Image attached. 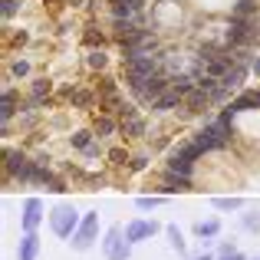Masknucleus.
Masks as SVG:
<instances>
[{
    "label": "nucleus",
    "instance_id": "nucleus-1",
    "mask_svg": "<svg viewBox=\"0 0 260 260\" xmlns=\"http://www.w3.org/2000/svg\"><path fill=\"white\" fill-rule=\"evenodd\" d=\"M178 102H181V92H178L175 86H168L165 92H161L158 99H155V109H175Z\"/></svg>",
    "mask_w": 260,
    "mask_h": 260
},
{
    "label": "nucleus",
    "instance_id": "nucleus-2",
    "mask_svg": "<svg viewBox=\"0 0 260 260\" xmlns=\"http://www.w3.org/2000/svg\"><path fill=\"white\" fill-rule=\"evenodd\" d=\"M188 109H194V112L208 109V92H201V89H198V92H191L188 95Z\"/></svg>",
    "mask_w": 260,
    "mask_h": 260
},
{
    "label": "nucleus",
    "instance_id": "nucleus-3",
    "mask_svg": "<svg viewBox=\"0 0 260 260\" xmlns=\"http://www.w3.org/2000/svg\"><path fill=\"white\" fill-rule=\"evenodd\" d=\"M7 165H10V172H23V155L10 152V155H7Z\"/></svg>",
    "mask_w": 260,
    "mask_h": 260
},
{
    "label": "nucleus",
    "instance_id": "nucleus-4",
    "mask_svg": "<svg viewBox=\"0 0 260 260\" xmlns=\"http://www.w3.org/2000/svg\"><path fill=\"white\" fill-rule=\"evenodd\" d=\"M191 79H194V76H178L172 86L178 89V92H188V89H191Z\"/></svg>",
    "mask_w": 260,
    "mask_h": 260
},
{
    "label": "nucleus",
    "instance_id": "nucleus-5",
    "mask_svg": "<svg viewBox=\"0 0 260 260\" xmlns=\"http://www.w3.org/2000/svg\"><path fill=\"white\" fill-rule=\"evenodd\" d=\"M125 128H128V135H142V122H139V119H128Z\"/></svg>",
    "mask_w": 260,
    "mask_h": 260
},
{
    "label": "nucleus",
    "instance_id": "nucleus-6",
    "mask_svg": "<svg viewBox=\"0 0 260 260\" xmlns=\"http://www.w3.org/2000/svg\"><path fill=\"white\" fill-rule=\"evenodd\" d=\"M33 247H37V241H33V237H26V244H23V260L33 257Z\"/></svg>",
    "mask_w": 260,
    "mask_h": 260
},
{
    "label": "nucleus",
    "instance_id": "nucleus-7",
    "mask_svg": "<svg viewBox=\"0 0 260 260\" xmlns=\"http://www.w3.org/2000/svg\"><path fill=\"white\" fill-rule=\"evenodd\" d=\"M99 128H102V135H109V132H112V122H109V119H99Z\"/></svg>",
    "mask_w": 260,
    "mask_h": 260
},
{
    "label": "nucleus",
    "instance_id": "nucleus-8",
    "mask_svg": "<svg viewBox=\"0 0 260 260\" xmlns=\"http://www.w3.org/2000/svg\"><path fill=\"white\" fill-rule=\"evenodd\" d=\"M13 7H17L13 0H4V17H10V13H13Z\"/></svg>",
    "mask_w": 260,
    "mask_h": 260
}]
</instances>
